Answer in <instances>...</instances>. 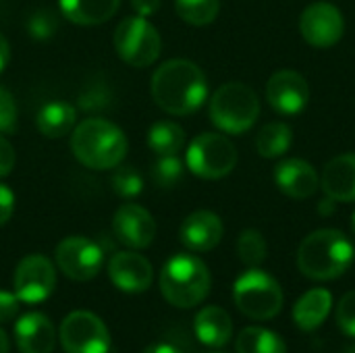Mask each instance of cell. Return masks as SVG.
I'll use <instances>...</instances> for the list:
<instances>
[{"label":"cell","mask_w":355,"mask_h":353,"mask_svg":"<svg viewBox=\"0 0 355 353\" xmlns=\"http://www.w3.org/2000/svg\"><path fill=\"white\" fill-rule=\"evenodd\" d=\"M150 89L160 110L173 117H187L206 102L208 79L196 62L171 58L154 71Z\"/></svg>","instance_id":"cell-1"},{"label":"cell","mask_w":355,"mask_h":353,"mask_svg":"<svg viewBox=\"0 0 355 353\" xmlns=\"http://www.w3.org/2000/svg\"><path fill=\"white\" fill-rule=\"evenodd\" d=\"M129 150L125 131L100 117L85 119L71 133V152L87 169L110 171L119 166Z\"/></svg>","instance_id":"cell-2"},{"label":"cell","mask_w":355,"mask_h":353,"mask_svg":"<svg viewBox=\"0 0 355 353\" xmlns=\"http://www.w3.org/2000/svg\"><path fill=\"white\" fill-rule=\"evenodd\" d=\"M354 256V246L345 233L337 229H320L302 241L297 250V266L308 279L333 281L352 266Z\"/></svg>","instance_id":"cell-3"},{"label":"cell","mask_w":355,"mask_h":353,"mask_svg":"<svg viewBox=\"0 0 355 353\" xmlns=\"http://www.w3.org/2000/svg\"><path fill=\"white\" fill-rule=\"evenodd\" d=\"M210 285L208 266L191 254L173 256L160 270V293L175 308H193L202 304Z\"/></svg>","instance_id":"cell-4"},{"label":"cell","mask_w":355,"mask_h":353,"mask_svg":"<svg viewBox=\"0 0 355 353\" xmlns=\"http://www.w3.org/2000/svg\"><path fill=\"white\" fill-rule=\"evenodd\" d=\"M208 112L216 129L229 135H239L256 125L260 117V100L248 83L231 81L212 94Z\"/></svg>","instance_id":"cell-5"},{"label":"cell","mask_w":355,"mask_h":353,"mask_svg":"<svg viewBox=\"0 0 355 353\" xmlns=\"http://www.w3.org/2000/svg\"><path fill=\"white\" fill-rule=\"evenodd\" d=\"M233 300L241 314L254 320H270L283 310V289L275 277L250 268L233 285Z\"/></svg>","instance_id":"cell-6"},{"label":"cell","mask_w":355,"mask_h":353,"mask_svg":"<svg viewBox=\"0 0 355 353\" xmlns=\"http://www.w3.org/2000/svg\"><path fill=\"white\" fill-rule=\"evenodd\" d=\"M119 58L135 69L150 67L158 60L162 52V37L158 29L148 21V17H127L123 19L112 37Z\"/></svg>","instance_id":"cell-7"},{"label":"cell","mask_w":355,"mask_h":353,"mask_svg":"<svg viewBox=\"0 0 355 353\" xmlns=\"http://www.w3.org/2000/svg\"><path fill=\"white\" fill-rule=\"evenodd\" d=\"M185 164L196 177L216 181L235 169L237 148L223 133H202L187 146Z\"/></svg>","instance_id":"cell-8"},{"label":"cell","mask_w":355,"mask_h":353,"mask_svg":"<svg viewBox=\"0 0 355 353\" xmlns=\"http://www.w3.org/2000/svg\"><path fill=\"white\" fill-rule=\"evenodd\" d=\"M64 353H108L110 352V333L106 325L92 312L77 310L71 312L58 333Z\"/></svg>","instance_id":"cell-9"},{"label":"cell","mask_w":355,"mask_h":353,"mask_svg":"<svg viewBox=\"0 0 355 353\" xmlns=\"http://www.w3.org/2000/svg\"><path fill=\"white\" fill-rule=\"evenodd\" d=\"M54 258L60 273L71 281H92L94 277H98L104 264L102 248L81 235L64 237L56 246Z\"/></svg>","instance_id":"cell-10"},{"label":"cell","mask_w":355,"mask_h":353,"mask_svg":"<svg viewBox=\"0 0 355 353\" xmlns=\"http://www.w3.org/2000/svg\"><path fill=\"white\" fill-rule=\"evenodd\" d=\"M15 295L25 304L46 302L56 287L54 264L42 254L25 256L15 268Z\"/></svg>","instance_id":"cell-11"},{"label":"cell","mask_w":355,"mask_h":353,"mask_svg":"<svg viewBox=\"0 0 355 353\" xmlns=\"http://www.w3.org/2000/svg\"><path fill=\"white\" fill-rule=\"evenodd\" d=\"M300 31L302 37L316 48H331L335 46L345 31L343 12L333 2H312L304 8L300 17Z\"/></svg>","instance_id":"cell-12"},{"label":"cell","mask_w":355,"mask_h":353,"mask_svg":"<svg viewBox=\"0 0 355 353\" xmlns=\"http://www.w3.org/2000/svg\"><path fill=\"white\" fill-rule=\"evenodd\" d=\"M266 100L279 114H300L310 100V85L306 77L293 69L277 71L266 83Z\"/></svg>","instance_id":"cell-13"},{"label":"cell","mask_w":355,"mask_h":353,"mask_svg":"<svg viewBox=\"0 0 355 353\" xmlns=\"http://www.w3.org/2000/svg\"><path fill=\"white\" fill-rule=\"evenodd\" d=\"M112 233L123 246L131 250H146L156 237V221L144 206L125 202L112 216Z\"/></svg>","instance_id":"cell-14"},{"label":"cell","mask_w":355,"mask_h":353,"mask_svg":"<svg viewBox=\"0 0 355 353\" xmlns=\"http://www.w3.org/2000/svg\"><path fill=\"white\" fill-rule=\"evenodd\" d=\"M110 283L125 293H144L150 289L154 270L150 260L137 252H116L108 262Z\"/></svg>","instance_id":"cell-15"},{"label":"cell","mask_w":355,"mask_h":353,"mask_svg":"<svg viewBox=\"0 0 355 353\" xmlns=\"http://www.w3.org/2000/svg\"><path fill=\"white\" fill-rule=\"evenodd\" d=\"M223 233H225V227H223L220 216L210 210L191 212L179 229L181 243L189 252H200V254L214 250L220 243Z\"/></svg>","instance_id":"cell-16"},{"label":"cell","mask_w":355,"mask_h":353,"mask_svg":"<svg viewBox=\"0 0 355 353\" xmlns=\"http://www.w3.org/2000/svg\"><path fill=\"white\" fill-rule=\"evenodd\" d=\"M275 183L285 196L293 200H306L320 187V177L310 162L302 158H287L277 164Z\"/></svg>","instance_id":"cell-17"},{"label":"cell","mask_w":355,"mask_h":353,"mask_svg":"<svg viewBox=\"0 0 355 353\" xmlns=\"http://www.w3.org/2000/svg\"><path fill=\"white\" fill-rule=\"evenodd\" d=\"M320 187L335 202H355V152L335 156L327 162L320 175Z\"/></svg>","instance_id":"cell-18"},{"label":"cell","mask_w":355,"mask_h":353,"mask_svg":"<svg viewBox=\"0 0 355 353\" xmlns=\"http://www.w3.org/2000/svg\"><path fill=\"white\" fill-rule=\"evenodd\" d=\"M15 339L21 353H52L56 343L52 322L40 312L23 314L17 320Z\"/></svg>","instance_id":"cell-19"},{"label":"cell","mask_w":355,"mask_h":353,"mask_svg":"<svg viewBox=\"0 0 355 353\" xmlns=\"http://www.w3.org/2000/svg\"><path fill=\"white\" fill-rule=\"evenodd\" d=\"M193 329H196V337L208 347H223L229 343L233 335L231 316L218 306H208L200 310L193 320Z\"/></svg>","instance_id":"cell-20"},{"label":"cell","mask_w":355,"mask_h":353,"mask_svg":"<svg viewBox=\"0 0 355 353\" xmlns=\"http://www.w3.org/2000/svg\"><path fill=\"white\" fill-rule=\"evenodd\" d=\"M60 12L75 25H100L121 8V0H58Z\"/></svg>","instance_id":"cell-21"},{"label":"cell","mask_w":355,"mask_h":353,"mask_svg":"<svg viewBox=\"0 0 355 353\" xmlns=\"http://www.w3.org/2000/svg\"><path fill=\"white\" fill-rule=\"evenodd\" d=\"M37 129L48 139H60L73 133L77 125V108L69 102L54 100L40 108L37 112Z\"/></svg>","instance_id":"cell-22"},{"label":"cell","mask_w":355,"mask_h":353,"mask_svg":"<svg viewBox=\"0 0 355 353\" xmlns=\"http://www.w3.org/2000/svg\"><path fill=\"white\" fill-rule=\"evenodd\" d=\"M333 308V295L329 289H312L304 293L295 308H293V320L302 331H316L329 316Z\"/></svg>","instance_id":"cell-23"},{"label":"cell","mask_w":355,"mask_h":353,"mask_svg":"<svg viewBox=\"0 0 355 353\" xmlns=\"http://www.w3.org/2000/svg\"><path fill=\"white\" fill-rule=\"evenodd\" d=\"M148 146L158 156H175L185 146V131L173 121H158L148 131Z\"/></svg>","instance_id":"cell-24"},{"label":"cell","mask_w":355,"mask_h":353,"mask_svg":"<svg viewBox=\"0 0 355 353\" xmlns=\"http://www.w3.org/2000/svg\"><path fill=\"white\" fill-rule=\"evenodd\" d=\"M235 350L237 353H287V345L277 333L268 329L248 327L239 333Z\"/></svg>","instance_id":"cell-25"},{"label":"cell","mask_w":355,"mask_h":353,"mask_svg":"<svg viewBox=\"0 0 355 353\" xmlns=\"http://www.w3.org/2000/svg\"><path fill=\"white\" fill-rule=\"evenodd\" d=\"M293 144V131L287 123H268L260 129L256 137L258 154L264 158H279L283 156Z\"/></svg>","instance_id":"cell-26"},{"label":"cell","mask_w":355,"mask_h":353,"mask_svg":"<svg viewBox=\"0 0 355 353\" xmlns=\"http://www.w3.org/2000/svg\"><path fill=\"white\" fill-rule=\"evenodd\" d=\"M175 10L185 23L204 27L218 17L220 0H175Z\"/></svg>","instance_id":"cell-27"},{"label":"cell","mask_w":355,"mask_h":353,"mask_svg":"<svg viewBox=\"0 0 355 353\" xmlns=\"http://www.w3.org/2000/svg\"><path fill=\"white\" fill-rule=\"evenodd\" d=\"M266 241L262 237L260 231L256 229H245L239 239H237V254L241 258V262L250 268H258L264 260H266Z\"/></svg>","instance_id":"cell-28"},{"label":"cell","mask_w":355,"mask_h":353,"mask_svg":"<svg viewBox=\"0 0 355 353\" xmlns=\"http://www.w3.org/2000/svg\"><path fill=\"white\" fill-rule=\"evenodd\" d=\"M183 173H185V166L183 162L175 156H160L154 166H152V181L156 187L160 189H173L177 187L181 181H183Z\"/></svg>","instance_id":"cell-29"},{"label":"cell","mask_w":355,"mask_h":353,"mask_svg":"<svg viewBox=\"0 0 355 353\" xmlns=\"http://www.w3.org/2000/svg\"><path fill=\"white\" fill-rule=\"evenodd\" d=\"M110 185L112 191L125 200L137 198L144 189V177L139 175V171L135 166H127V164H119L114 166V173L110 177Z\"/></svg>","instance_id":"cell-30"},{"label":"cell","mask_w":355,"mask_h":353,"mask_svg":"<svg viewBox=\"0 0 355 353\" xmlns=\"http://www.w3.org/2000/svg\"><path fill=\"white\" fill-rule=\"evenodd\" d=\"M58 31V17L50 8H37L27 17V33L37 42H48Z\"/></svg>","instance_id":"cell-31"},{"label":"cell","mask_w":355,"mask_h":353,"mask_svg":"<svg viewBox=\"0 0 355 353\" xmlns=\"http://www.w3.org/2000/svg\"><path fill=\"white\" fill-rule=\"evenodd\" d=\"M17 102L12 98V94L0 85V133H15L17 131Z\"/></svg>","instance_id":"cell-32"},{"label":"cell","mask_w":355,"mask_h":353,"mask_svg":"<svg viewBox=\"0 0 355 353\" xmlns=\"http://www.w3.org/2000/svg\"><path fill=\"white\" fill-rule=\"evenodd\" d=\"M337 327L347 337H355V291H349L341 298L337 306Z\"/></svg>","instance_id":"cell-33"},{"label":"cell","mask_w":355,"mask_h":353,"mask_svg":"<svg viewBox=\"0 0 355 353\" xmlns=\"http://www.w3.org/2000/svg\"><path fill=\"white\" fill-rule=\"evenodd\" d=\"M21 300L15 295V291H4L0 289V325H6V322H12L17 316H19V310H21Z\"/></svg>","instance_id":"cell-34"},{"label":"cell","mask_w":355,"mask_h":353,"mask_svg":"<svg viewBox=\"0 0 355 353\" xmlns=\"http://www.w3.org/2000/svg\"><path fill=\"white\" fill-rule=\"evenodd\" d=\"M15 162H17V154H15L12 144L4 135H0V179H4L12 173Z\"/></svg>","instance_id":"cell-35"},{"label":"cell","mask_w":355,"mask_h":353,"mask_svg":"<svg viewBox=\"0 0 355 353\" xmlns=\"http://www.w3.org/2000/svg\"><path fill=\"white\" fill-rule=\"evenodd\" d=\"M108 104V96L102 87H89L79 96V106L85 110H98Z\"/></svg>","instance_id":"cell-36"},{"label":"cell","mask_w":355,"mask_h":353,"mask_svg":"<svg viewBox=\"0 0 355 353\" xmlns=\"http://www.w3.org/2000/svg\"><path fill=\"white\" fill-rule=\"evenodd\" d=\"M15 212V193L8 185L0 183V227L8 223Z\"/></svg>","instance_id":"cell-37"},{"label":"cell","mask_w":355,"mask_h":353,"mask_svg":"<svg viewBox=\"0 0 355 353\" xmlns=\"http://www.w3.org/2000/svg\"><path fill=\"white\" fill-rule=\"evenodd\" d=\"M162 0H131V8L139 17H152L160 8Z\"/></svg>","instance_id":"cell-38"},{"label":"cell","mask_w":355,"mask_h":353,"mask_svg":"<svg viewBox=\"0 0 355 353\" xmlns=\"http://www.w3.org/2000/svg\"><path fill=\"white\" fill-rule=\"evenodd\" d=\"M8 60H10V46H8V42H6V37L0 33V73L6 69V64H8Z\"/></svg>","instance_id":"cell-39"},{"label":"cell","mask_w":355,"mask_h":353,"mask_svg":"<svg viewBox=\"0 0 355 353\" xmlns=\"http://www.w3.org/2000/svg\"><path fill=\"white\" fill-rule=\"evenodd\" d=\"M144 353H183L179 347L171 345V343H154L150 347H146Z\"/></svg>","instance_id":"cell-40"},{"label":"cell","mask_w":355,"mask_h":353,"mask_svg":"<svg viewBox=\"0 0 355 353\" xmlns=\"http://www.w3.org/2000/svg\"><path fill=\"white\" fill-rule=\"evenodd\" d=\"M335 204H337V202H335L333 198L327 196V200H322V202L318 204V212L324 214V216H331V214L335 212Z\"/></svg>","instance_id":"cell-41"},{"label":"cell","mask_w":355,"mask_h":353,"mask_svg":"<svg viewBox=\"0 0 355 353\" xmlns=\"http://www.w3.org/2000/svg\"><path fill=\"white\" fill-rule=\"evenodd\" d=\"M10 350V345H8V337H6V333L0 329V353H8Z\"/></svg>","instance_id":"cell-42"},{"label":"cell","mask_w":355,"mask_h":353,"mask_svg":"<svg viewBox=\"0 0 355 353\" xmlns=\"http://www.w3.org/2000/svg\"><path fill=\"white\" fill-rule=\"evenodd\" d=\"M343 353H355V343L354 345H352V347H347V350H345V352Z\"/></svg>","instance_id":"cell-43"},{"label":"cell","mask_w":355,"mask_h":353,"mask_svg":"<svg viewBox=\"0 0 355 353\" xmlns=\"http://www.w3.org/2000/svg\"><path fill=\"white\" fill-rule=\"evenodd\" d=\"M352 229H354V233H355V212H354V218H352Z\"/></svg>","instance_id":"cell-44"}]
</instances>
